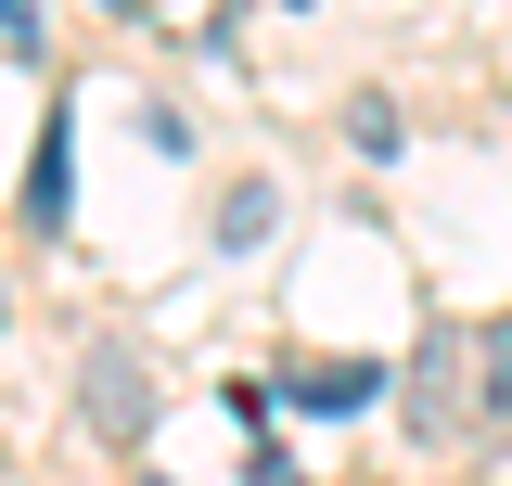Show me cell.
Wrapping results in <instances>:
<instances>
[{
    "instance_id": "obj_6",
    "label": "cell",
    "mask_w": 512,
    "mask_h": 486,
    "mask_svg": "<svg viewBox=\"0 0 512 486\" xmlns=\"http://www.w3.org/2000/svg\"><path fill=\"white\" fill-rule=\"evenodd\" d=\"M346 141L359 154H397V103H346Z\"/></svg>"
},
{
    "instance_id": "obj_5",
    "label": "cell",
    "mask_w": 512,
    "mask_h": 486,
    "mask_svg": "<svg viewBox=\"0 0 512 486\" xmlns=\"http://www.w3.org/2000/svg\"><path fill=\"white\" fill-rule=\"evenodd\" d=\"M269 231H282V192H269V180H231V192H218V243H231V256L269 243Z\"/></svg>"
},
{
    "instance_id": "obj_8",
    "label": "cell",
    "mask_w": 512,
    "mask_h": 486,
    "mask_svg": "<svg viewBox=\"0 0 512 486\" xmlns=\"http://www.w3.org/2000/svg\"><path fill=\"white\" fill-rule=\"evenodd\" d=\"M0 39H13V52H39V0H0Z\"/></svg>"
},
{
    "instance_id": "obj_1",
    "label": "cell",
    "mask_w": 512,
    "mask_h": 486,
    "mask_svg": "<svg viewBox=\"0 0 512 486\" xmlns=\"http://www.w3.org/2000/svg\"><path fill=\"white\" fill-rule=\"evenodd\" d=\"M77 423L103 435V448H141V435H154V359H141L128 333H103V346L77 359Z\"/></svg>"
},
{
    "instance_id": "obj_7",
    "label": "cell",
    "mask_w": 512,
    "mask_h": 486,
    "mask_svg": "<svg viewBox=\"0 0 512 486\" xmlns=\"http://www.w3.org/2000/svg\"><path fill=\"white\" fill-rule=\"evenodd\" d=\"M487 410H512V320L487 333Z\"/></svg>"
},
{
    "instance_id": "obj_2",
    "label": "cell",
    "mask_w": 512,
    "mask_h": 486,
    "mask_svg": "<svg viewBox=\"0 0 512 486\" xmlns=\"http://www.w3.org/2000/svg\"><path fill=\"white\" fill-rule=\"evenodd\" d=\"M397 410H410V435H423V448H448V435H461V410H474V384H461V333H436V346L410 359Z\"/></svg>"
},
{
    "instance_id": "obj_9",
    "label": "cell",
    "mask_w": 512,
    "mask_h": 486,
    "mask_svg": "<svg viewBox=\"0 0 512 486\" xmlns=\"http://www.w3.org/2000/svg\"><path fill=\"white\" fill-rule=\"evenodd\" d=\"M244 486H308V474H295V461H269V448H256V474Z\"/></svg>"
},
{
    "instance_id": "obj_4",
    "label": "cell",
    "mask_w": 512,
    "mask_h": 486,
    "mask_svg": "<svg viewBox=\"0 0 512 486\" xmlns=\"http://www.w3.org/2000/svg\"><path fill=\"white\" fill-rule=\"evenodd\" d=\"M384 384H397L384 359H295V384H282V397H295V410H372Z\"/></svg>"
},
{
    "instance_id": "obj_3",
    "label": "cell",
    "mask_w": 512,
    "mask_h": 486,
    "mask_svg": "<svg viewBox=\"0 0 512 486\" xmlns=\"http://www.w3.org/2000/svg\"><path fill=\"white\" fill-rule=\"evenodd\" d=\"M26 218H39V231H64V218H77V116H39V154H26Z\"/></svg>"
}]
</instances>
